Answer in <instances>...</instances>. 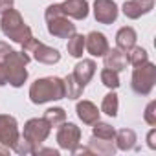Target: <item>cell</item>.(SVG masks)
<instances>
[{"label": "cell", "instance_id": "3", "mask_svg": "<svg viewBox=\"0 0 156 156\" xmlns=\"http://www.w3.org/2000/svg\"><path fill=\"white\" fill-rule=\"evenodd\" d=\"M30 55L24 53V51H15L11 50L9 55L6 57V61L2 62L4 64V70H6V77H8V83L15 88H20L26 79H28V70H26V64L30 62Z\"/></svg>", "mask_w": 156, "mask_h": 156}, {"label": "cell", "instance_id": "8", "mask_svg": "<svg viewBox=\"0 0 156 156\" xmlns=\"http://www.w3.org/2000/svg\"><path fill=\"white\" fill-rule=\"evenodd\" d=\"M57 129H59L57 130V143H59V147L72 152L81 141V129L77 125H73V123H66V121L61 123Z\"/></svg>", "mask_w": 156, "mask_h": 156}, {"label": "cell", "instance_id": "16", "mask_svg": "<svg viewBox=\"0 0 156 156\" xmlns=\"http://www.w3.org/2000/svg\"><path fill=\"white\" fill-rule=\"evenodd\" d=\"M75 110H77V118H79L85 125H94L99 119V110L92 101H87V99L79 101L77 107H75Z\"/></svg>", "mask_w": 156, "mask_h": 156}, {"label": "cell", "instance_id": "6", "mask_svg": "<svg viewBox=\"0 0 156 156\" xmlns=\"http://www.w3.org/2000/svg\"><path fill=\"white\" fill-rule=\"evenodd\" d=\"M51 127L48 125V121L44 118H31L26 121L24 125V132L20 134L24 140L30 141V145L33 147V154L37 152V149L46 141V138L50 136Z\"/></svg>", "mask_w": 156, "mask_h": 156}, {"label": "cell", "instance_id": "7", "mask_svg": "<svg viewBox=\"0 0 156 156\" xmlns=\"http://www.w3.org/2000/svg\"><path fill=\"white\" fill-rule=\"evenodd\" d=\"M22 51L28 53V55L31 53L33 59H35L37 62H42V64H55V62L61 61L59 50L42 44V42H41L39 39H35V37H31L30 41H26V42L22 44Z\"/></svg>", "mask_w": 156, "mask_h": 156}, {"label": "cell", "instance_id": "31", "mask_svg": "<svg viewBox=\"0 0 156 156\" xmlns=\"http://www.w3.org/2000/svg\"><path fill=\"white\" fill-rule=\"evenodd\" d=\"M15 4V0H0V13H4L8 9H11Z\"/></svg>", "mask_w": 156, "mask_h": 156}, {"label": "cell", "instance_id": "9", "mask_svg": "<svg viewBox=\"0 0 156 156\" xmlns=\"http://www.w3.org/2000/svg\"><path fill=\"white\" fill-rule=\"evenodd\" d=\"M19 123L13 116L0 114V143L6 147H13L15 141L19 140Z\"/></svg>", "mask_w": 156, "mask_h": 156}, {"label": "cell", "instance_id": "28", "mask_svg": "<svg viewBox=\"0 0 156 156\" xmlns=\"http://www.w3.org/2000/svg\"><path fill=\"white\" fill-rule=\"evenodd\" d=\"M143 118H145V121H147L149 125H152V127L156 125V101H151V103L147 105Z\"/></svg>", "mask_w": 156, "mask_h": 156}, {"label": "cell", "instance_id": "15", "mask_svg": "<svg viewBox=\"0 0 156 156\" xmlns=\"http://www.w3.org/2000/svg\"><path fill=\"white\" fill-rule=\"evenodd\" d=\"M103 59H105V68H110V70H114V72H121V70H125L127 64H129L127 53L121 51L119 48H112V50L108 48L107 53L103 55Z\"/></svg>", "mask_w": 156, "mask_h": 156}, {"label": "cell", "instance_id": "26", "mask_svg": "<svg viewBox=\"0 0 156 156\" xmlns=\"http://www.w3.org/2000/svg\"><path fill=\"white\" fill-rule=\"evenodd\" d=\"M101 83H103L107 88H110V90L118 88V87H119V75H118V72H114V70H110V68L101 70Z\"/></svg>", "mask_w": 156, "mask_h": 156}, {"label": "cell", "instance_id": "11", "mask_svg": "<svg viewBox=\"0 0 156 156\" xmlns=\"http://www.w3.org/2000/svg\"><path fill=\"white\" fill-rule=\"evenodd\" d=\"M85 48L88 50L90 55L94 57H103L108 50V41L103 33L99 31H92L88 33V37H85Z\"/></svg>", "mask_w": 156, "mask_h": 156}, {"label": "cell", "instance_id": "19", "mask_svg": "<svg viewBox=\"0 0 156 156\" xmlns=\"http://www.w3.org/2000/svg\"><path fill=\"white\" fill-rule=\"evenodd\" d=\"M62 83H64V98H68V99H77V98H81L85 87L77 83V81H75V77H73L72 73L64 77Z\"/></svg>", "mask_w": 156, "mask_h": 156}, {"label": "cell", "instance_id": "27", "mask_svg": "<svg viewBox=\"0 0 156 156\" xmlns=\"http://www.w3.org/2000/svg\"><path fill=\"white\" fill-rule=\"evenodd\" d=\"M11 151H15L17 154H33V147H31L30 141L24 140L22 136H19V140L15 141V145L11 147Z\"/></svg>", "mask_w": 156, "mask_h": 156}, {"label": "cell", "instance_id": "33", "mask_svg": "<svg viewBox=\"0 0 156 156\" xmlns=\"http://www.w3.org/2000/svg\"><path fill=\"white\" fill-rule=\"evenodd\" d=\"M8 85V77H6V70H4V64H0V87Z\"/></svg>", "mask_w": 156, "mask_h": 156}, {"label": "cell", "instance_id": "20", "mask_svg": "<svg viewBox=\"0 0 156 156\" xmlns=\"http://www.w3.org/2000/svg\"><path fill=\"white\" fill-rule=\"evenodd\" d=\"M88 147H90L92 154L94 152H98V154H114L116 152V145L112 143V140H99L96 136H92V140L88 141Z\"/></svg>", "mask_w": 156, "mask_h": 156}, {"label": "cell", "instance_id": "17", "mask_svg": "<svg viewBox=\"0 0 156 156\" xmlns=\"http://www.w3.org/2000/svg\"><path fill=\"white\" fill-rule=\"evenodd\" d=\"M136 39H138V35H136V31H134V28H130V26H125V28H121L118 33H116V44H118V48L121 50V51H129L132 46H136Z\"/></svg>", "mask_w": 156, "mask_h": 156}, {"label": "cell", "instance_id": "4", "mask_svg": "<svg viewBox=\"0 0 156 156\" xmlns=\"http://www.w3.org/2000/svg\"><path fill=\"white\" fill-rule=\"evenodd\" d=\"M44 19L48 22V31L50 35L57 37V39H70L75 33V24H72V20H68V17L62 13L61 4H53L46 8Z\"/></svg>", "mask_w": 156, "mask_h": 156}, {"label": "cell", "instance_id": "23", "mask_svg": "<svg viewBox=\"0 0 156 156\" xmlns=\"http://www.w3.org/2000/svg\"><path fill=\"white\" fill-rule=\"evenodd\" d=\"M127 59H129V64L140 66V64H143V62L149 61V53H147V50L141 48V46H132V48L127 51Z\"/></svg>", "mask_w": 156, "mask_h": 156}, {"label": "cell", "instance_id": "13", "mask_svg": "<svg viewBox=\"0 0 156 156\" xmlns=\"http://www.w3.org/2000/svg\"><path fill=\"white\" fill-rule=\"evenodd\" d=\"M61 9L66 17L75 20H85L88 17V2L87 0H66L61 4Z\"/></svg>", "mask_w": 156, "mask_h": 156}, {"label": "cell", "instance_id": "1", "mask_svg": "<svg viewBox=\"0 0 156 156\" xmlns=\"http://www.w3.org/2000/svg\"><path fill=\"white\" fill-rule=\"evenodd\" d=\"M64 98V83L61 77H42L30 87V99L35 105L57 101Z\"/></svg>", "mask_w": 156, "mask_h": 156}, {"label": "cell", "instance_id": "18", "mask_svg": "<svg viewBox=\"0 0 156 156\" xmlns=\"http://www.w3.org/2000/svg\"><path fill=\"white\" fill-rule=\"evenodd\" d=\"M114 140H116V149H119V151H132L136 147V132L132 129L118 130Z\"/></svg>", "mask_w": 156, "mask_h": 156}, {"label": "cell", "instance_id": "32", "mask_svg": "<svg viewBox=\"0 0 156 156\" xmlns=\"http://www.w3.org/2000/svg\"><path fill=\"white\" fill-rule=\"evenodd\" d=\"M35 154H53V156H59V151L57 149H37V152Z\"/></svg>", "mask_w": 156, "mask_h": 156}, {"label": "cell", "instance_id": "10", "mask_svg": "<svg viewBox=\"0 0 156 156\" xmlns=\"http://www.w3.org/2000/svg\"><path fill=\"white\" fill-rule=\"evenodd\" d=\"M94 17L99 24H112L118 19V4L114 0H96Z\"/></svg>", "mask_w": 156, "mask_h": 156}, {"label": "cell", "instance_id": "14", "mask_svg": "<svg viewBox=\"0 0 156 156\" xmlns=\"http://www.w3.org/2000/svg\"><path fill=\"white\" fill-rule=\"evenodd\" d=\"M94 73H96V62L92 59H83V61H79L73 66V73L72 75L75 77V81L79 85L87 87V83H90V79L94 77Z\"/></svg>", "mask_w": 156, "mask_h": 156}, {"label": "cell", "instance_id": "22", "mask_svg": "<svg viewBox=\"0 0 156 156\" xmlns=\"http://www.w3.org/2000/svg\"><path fill=\"white\" fill-rule=\"evenodd\" d=\"M92 136L99 138V140H114L116 136V129L110 125V123H103V121H96L94 123V129H92Z\"/></svg>", "mask_w": 156, "mask_h": 156}, {"label": "cell", "instance_id": "12", "mask_svg": "<svg viewBox=\"0 0 156 156\" xmlns=\"http://www.w3.org/2000/svg\"><path fill=\"white\" fill-rule=\"evenodd\" d=\"M154 8V0H129L123 4V13L127 19H140L141 15H147Z\"/></svg>", "mask_w": 156, "mask_h": 156}, {"label": "cell", "instance_id": "2", "mask_svg": "<svg viewBox=\"0 0 156 156\" xmlns=\"http://www.w3.org/2000/svg\"><path fill=\"white\" fill-rule=\"evenodd\" d=\"M0 28H2V33H4L8 39H11L13 42H19L20 46H22L26 41H30V39L33 37V33H31L30 26L24 22L22 15H20L17 9H13V8L2 13Z\"/></svg>", "mask_w": 156, "mask_h": 156}, {"label": "cell", "instance_id": "21", "mask_svg": "<svg viewBox=\"0 0 156 156\" xmlns=\"http://www.w3.org/2000/svg\"><path fill=\"white\" fill-rule=\"evenodd\" d=\"M66 48H68V53H70L72 57H75V59L83 57V50H85V37H83V35H79V33H73V35L68 39Z\"/></svg>", "mask_w": 156, "mask_h": 156}, {"label": "cell", "instance_id": "24", "mask_svg": "<svg viewBox=\"0 0 156 156\" xmlns=\"http://www.w3.org/2000/svg\"><path fill=\"white\" fill-rule=\"evenodd\" d=\"M118 107H119V103H118V96H116V92H108V94L103 98L101 110H103L107 116L116 118V116H118Z\"/></svg>", "mask_w": 156, "mask_h": 156}, {"label": "cell", "instance_id": "29", "mask_svg": "<svg viewBox=\"0 0 156 156\" xmlns=\"http://www.w3.org/2000/svg\"><path fill=\"white\" fill-rule=\"evenodd\" d=\"M11 50H13V48H9V44H6V42L0 41V64L6 61V57L9 55V51H11Z\"/></svg>", "mask_w": 156, "mask_h": 156}, {"label": "cell", "instance_id": "30", "mask_svg": "<svg viewBox=\"0 0 156 156\" xmlns=\"http://www.w3.org/2000/svg\"><path fill=\"white\" fill-rule=\"evenodd\" d=\"M154 138H156V129H151L149 134H147V145H149V149H156V141H154Z\"/></svg>", "mask_w": 156, "mask_h": 156}, {"label": "cell", "instance_id": "34", "mask_svg": "<svg viewBox=\"0 0 156 156\" xmlns=\"http://www.w3.org/2000/svg\"><path fill=\"white\" fill-rule=\"evenodd\" d=\"M9 151H11V149L6 147V145H4V147H0V154H9Z\"/></svg>", "mask_w": 156, "mask_h": 156}, {"label": "cell", "instance_id": "25", "mask_svg": "<svg viewBox=\"0 0 156 156\" xmlns=\"http://www.w3.org/2000/svg\"><path fill=\"white\" fill-rule=\"evenodd\" d=\"M44 119L48 121L50 127H59L61 123L66 121V112L61 107H53V108H48L44 112Z\"/></svg>", "mask_w": 156, "mask_h": 156}, {"label": "cell", "instance_id": "5", "mask_svg": "<svg viewBox=\"0 0 156 156\" xmlns=\"http://www.w3.org/2000/svg\"><path fill=\"white\" fill-rule=\"evenodd\" d=\"M156 83V66L152 62H143L134 66L132 72V90L140 96H149Z\"/></svg>", "mask_w": 156, "mask_h": 156}]
</instances>
